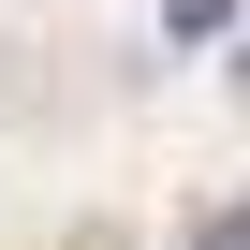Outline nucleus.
I'll return each instance as SVG.
<instances>
[{
    "label": "nucleus",
    "mask_w": 250,
    "mask_h": 250,
    "mask_svg": "<svg viewBox=\"0 0 250 250\" xmlns=\"http://www.w3.org/2000/svg\"><path fill=\"white\" fill-rule=\"evenodd\" d=\"M162 30H177V44H221V30H235V0H162Z\"/></svg>",
    "instance_id": "obj_1"
},
{
    "label": "nucleus",
    "mask_w": 250,
    "mask_h": 250,
    "mask_svg": "<svg viewBox=\"0 0 250 250\" xmlns=\"http://www.w3.org/2000/svg\"><path fill=\"white\" fill-rule=\"evenodd\" d=\"M191 250H250V206H206V221H191Z\"/></svg>",
    "instance_id": "obj_2"
}]
</instances>
